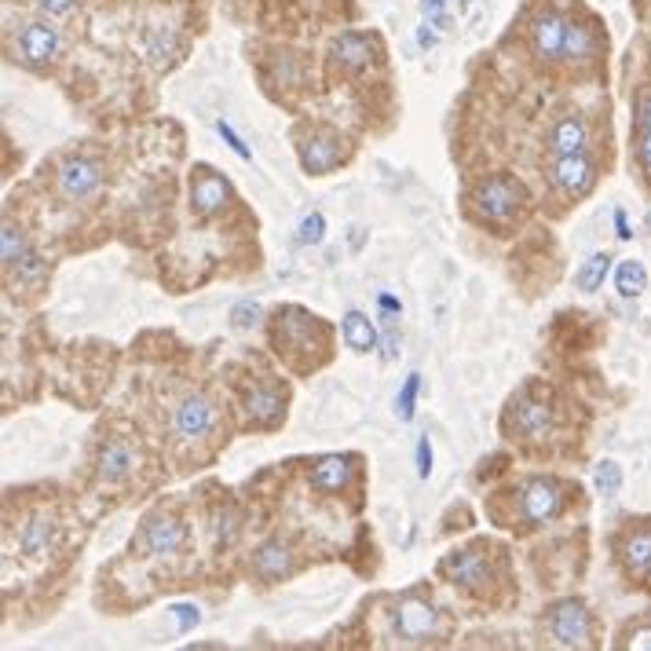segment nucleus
Segmentation results:
<instances>
[{"instance_id":"1","label":"nucleus","mask_w":651,"mask_h":651,"mask_svg":"<svg viewBox=\"0 0 651 651\" xmlns=\"http://www.w3.org/2000/svg\"><path fill=\"white\" fill-rule=\"evenodd\" d=\"M549 637L560 648H593V619L582 600H560L549 611Z\"/></svg>"},{"instance_id":"2","label":"nucleus","mask_w":651,"mask_h":651,"mask_svg":"<svg viewBox=\"0 0 651 651\" xmlns=\"http://www.w3.org/2000/svg\"><path fill=\"white\" fill-rule=\"evenodd\" d=\"M520 187L513 180H505V176H494V180L480 183V191H476V209H480L483 220H491V224H502L509 216L520 209Z\"/></svg>"},{"instance_id":"3","label":"nucleus","mask_w":651,"mask_h":651,"mask_svg":"<svg viewBox=\"0 0 651 651\" xmlns=\"http://www.w3.org/2000/svg\"><path fill=\"white\" fill-rule=\"evenodd\" d=\"M183 527L176 520H172L169 513H154L143 520V527H139V549L150 556H172L183 549Z\"/></svg>"},{"instance_id":"4","label":"nucleus","mask_w":651,"mask_h":651,"mask_svg":"<svg viewBox=\"0 0 651 651\" xmlns=\"http://www.w3.org/2000/svg\"><path fill=\"white\" fill-rule=\"evenodd\" d=\"M597 183V165L586 154H560L553 161V187L556 191L571 194V198H582L589 194V187Z\"/></svg>"},{"instance_id":"5","label":"nucleus","mask_w":651,"mask_h":651,"mask_svg":"<svg viewBox=\"0 0 651 651\" xmlns=\"http://www.w3.org/2000/svg\"><path fill=\"white\" fill-rule=\"evenodd\" d=\"M99 183H103V169L92 158H66L59 165V194L70 202L92 198L99 191Z\"/></svg>"},{"instance_id":"6","label":"nucleus","mask_w":651,"mask_h":651,"mask_svg":"<svg viewBox=\"0 0 651 651\" xmlns=\"http://www.w3.org/2000/svg\"><path fill=\"white\" fill-rule=\"evenodd\" d=\"M564 509V487L553 480H534L523 487L520 494V513L527 523H545L553 520Z\"/></svg>"},{"instance_id":"7","label":"nucleus","mask_w":651,"mask_h":651,"mask_svg":"<svg viewBox=\"0 0 651 651\" xmlns=\"http://www.w3.org/2000/svg\"><path fill=\"white\" fill-rule=\"evenodd\" d=\"M216 428V406L202 395H191V399H183L176 406V414H172V432L180 439H202L209 436Z\"/></svg>"},{"instance_id":"8","label":"nucleus","mask_w":651,"mask_h":651,"mask_svg":"<svg viewBox=\"0 0 651 651\" xmlns=\"http://www.w3.org/2000/svg\"><path fill=\"white\" fill-rule=\"evenodd\" d=\"M395 630L403 633L406 641H421V637H432L439 626V615L436 608L428 604V600H417V597H403L395 604Z\"/></svg>"},{"instance_id":"9","label":"nucleus","mask_w":651,"mask_h":651,"mask_svg":"<svg viewBox=\"0 0 651 651\" xmlns=\"http://www.w3.org/2000/svg\"><path fill=\"white\" fill-rule=\"evenodd\" d=\"M59 48H63V41H59V33H55L52 26H44V22L22 26V33H19L22 63H30V66L52 63L55 55H59Z\"/></svg>"},{"instance_id":"10","label":"nucleus","mask_w":651,"mask_h":651,"mask_svg":"<svg viewBox=\"0 0 651 651\" xmlns=\"http://www.w3.org/2000/svg\"><path fill=\"white\" fill-rule=\"evenodd\" d=\"M341 161V139L333 132H311L304 143H300V165L311 176H326Z\"/></svg>"},{"instance_id":"11","label":"nucleus","mask_w":651,"mask_h":651,"mask_svg":"<svg viewBox=\"0 0 651 651\" xmlns=\"http://www.w3.org/2000/svg\"><path fill=\"white\" fill-rule=\"evenodd\" d=\"M227 198H231V187H227L224 176H216V172L209 169H198L191 180V205L198 216H213L220 213L227 205Z\"/></svg>"},{"instance_id":"12","label":"nucleus","mask_w":651,"mask_h":651,"mask_svg":"<svg viewBox=\"0 0 651 651\" xmlns=\"http://www.w3.org/2000/svg\"><path fill=\"white\" fill-rule=\"evenodd\" d=\"M564 33H567V19L560 11L545 8L531 26V44L534 52L542 59H560L564 55Z\"/></svg>"},{"instance_id":"13","label":"nucleus","mask_w":651,"mask_h":651,"mask_svg":"<svg viewBox=\"0 0 651 651\" xmlns=\"http://www.w3.org/2000/svg\"><path fill=\"white\" fill-rule=\"evenodd\" d=\"M509 425L520 432L523 439H542L553 428V406H545L542 399H520L509 414Z\"/></svg>"},{"instance_id":"14","label":"nucleus","mask_w":651,"mask_h":651,"mask_svg":"<svg viewBox=\"0 0 651 651\" xmlns=\"http://www.w3.org/2000/svg\"><path fill=\"white\" fill-rule=\"evenodd\" d=\"M439 571H443L450 582H458V586H465V589L483 586V582H487V575H491L480 549H465V553L447 556V560L439 564Z\"/></svg>"},{"instance_id":"15","label":"nucleus","mask_w":651,"mask_h":651,"mask_svg":"<svg viewBox=\"0 0 651 651\" xmlns=\"http://www.w3.org/2000/svg\"><path fill=\"white\" fill-rule=\"evenodd\" d=\"M136 465H139V450L132 443H125V439H110L107 447H103V454H99V476L107 483L129 480L132 472H136Z\"/></svg>"},{"instance_id":"16","label":"nucleus","mask_w":651,"mask_h":651,"mask_svg":"<svg viewBox=\"0 0 651 651\" xmlns=\"http://www.w3.org/2000/svg\"><path fill=\"white\" fill-rule=\"evenodd\" d=\"M589 143V132H586V121L575 118V114H567V118H560L553 125V132H549V147H553V154L560 158V154H582Z\"/></svg>"},{"instance_id":"17","label":"nucleus","mask_w":651,"mask_h":651,"mask_svg":"<svg viewBox=\"0 0 651 651\" xmlns=\"http://www.w3.org/2000/svg\"><path fill=\"white\" fill-rule=\"evenodd\" d=\"M333 59L344 66V70H366L370 59H374V41L363 37V33H341L333 41Z\"/></svg>"},{"instance_id":"18","label":"nucleus","mask_w":651,"mask_h":651,"mask_svg":"<svg viewBox=\"0 0 651 651\" xmlns=\"http://www.w3.org/2000/svg\"><path fill=\"white\" fill-rule=\"evenodd\" d=\"M253 571L267 582H278V578H286L293 571V556L282 542H267L253 553Z\"/></svg>"},{"instance_id":"19","label":"nucleus","mask_w":651,"mask_h":651,"mask_svg":"<svg viewBox=\"0 0 651 651\" xmlns=\"http://www.w3.org/2000/svg\"><path fill=\"white\" fill-rule=\"evenodd\" d=\"M352 480V458H322L315 461V469H311V487L315 491H344Z\"/></svg>"},{"instance_id":"20","label":"nucleus","mask_w":651,"mask_h":651,"mask_svg":"<svg viewBox=\"0 0 651 651\" xmlns=\"http://www.w3.org/2000/svg\"><path fill=\"white\" fill-rule=\"evenodd\" d=\"M246 417L249 425L257 428H271L282 417V399H278L275 388H253L246 395Z\"/></svg>"},{"instance_id":"21","label":"nucleus","mask_w":651,"mask_h":651,"mask_svg":"<svg viewBox=\"0 0 651 651\" xmlns=\"http://www.w3.org/2000/svg\"><path fill=\"white\" fill-rule=\"evenodd\" d=\"M344 341H348L352 352H374L381 333H377V326L366 319L363 311H348L344 315Z\"/></svg>"},{"instance_id":"22","label":"nucleus","mask_w":651,"mask_h":651,"mask_svg":"<svg viewBox=\"0 0 651 651\" xmlns=\"http://www.w3.org/2000/svg\"><path fill=\"white\" fill-rule=\"evenodd\" d=\"M622 560L630 567L633 575L651 582V531H637L622 542Z\"/></svg>"},{"instance_id":"23","label":"nucleus","mask_w":651,"mask_h":651,"mask_svg":"<svg viewBox=\"0 0 651 651\" xmlns=\"http://www.w3.org/2000/svg\"><path fill=\"white\" fill-rule=\"evenodd\" d=\"M52 542H55V523L48 520V516H33V520L22 527V549L30 556L52 553Z\"/></svg>"},{"instance_id":"24","label":"nucleus","mask_w":651,"mask_h":651,"mask_svg":"<svg viewBox=\"0 0 651 651\" xmlns=\"http://www.w3.org/2000/svg\"><path fill=\"white\" fill-rule=\"evenodd\" d=\"M593 52H597V37H593V30L582 26V22H567L564 55H560V59H575V63H582V59H593Z\"/></svg>"},{"instance_id":"25","label":"nucleus","mask_w":651,"mask_h":651,"mask_svg":"<svg viewBox=\"0 0 651 651\" xmlns=\"http://www.w3.org/2000/svg\"><path fill=\"white\" fill-rule=\"evenodd\" d=\"M644 286H648V271H644L637 260H622V264L615 267V289H619V297L637 300L644 293Z\"/></svg>"},{"instance_id":"26","label":"nucleus","mask_w":651,"mask_h":651,"mask_svg":"<svg viewBox=\"0 0 651 651\" xmlns=\"http://www.w3.org/2000/svg\"><path fill=\"white\" fill-rule=\"evenodd\" d=\"M608 271H611V257H608V253H593V257L582 264V271H578V278H575L578 289H582V293H597L600 282L608 278Z\"/></svg>"},{"instance_id":"27","label":"nucleus","mask_w":651,"mask_h":651,"mask_svg":"<svg viewBox=\"0 0 651 651\" xmlns=\"http://www.w3.org/2000/svg\"><path fill=\"white\" fill-rule=\"evenodd\" d=\"M0 257H4L8 271L26 257V238H22V231L15 224H4V231H0Z\"/></svg>"},{"instance_id":"28","label":"nucleus","mask_w":651,"mask_h":651,"mask_svg":"<svg viewBox=\"0 0 651 651\" xmlns=\"http://www.w3.org/2000/svg\"><path fill=\"white\" fill-rule=\"evenodd\" d=\"M417 392H421V374H410L406 377V385L399 388V395H395V417H399V421H410V417H414Z\"/></svg>"},{"instance_id":"29","label":"nucleus","mask_w":651,"mask_h":651,"mask_svg":"<svg viewBox=\"0 0 651 651\" xmlns=\"http://www.w3.org/2000/svg\"><path fill=\"white\" fill-rule=\"evenodd\" d=\"M593 483H597V491L604 494V498H615L619 494V487H622V469H619V461H600L597 465V476H593Z\"/></svg>"},{"instance_id":"30","label":"nucleus","mask_w":651,"mask_h":651,"mask_svg":"<svg viewBox=\"0 0 651 651\" xmlns=\"http://www.w3.org/2000/svg\"><path fill=\"white\" fill-rule=\"evenodd\" d=\"M297 238H300V246H319L322 238H326V216H322V213L300 216Z\"/></svg>"},{"instance_id":"31","label":"nucleus","mask_w":651,"mask_h":651,"mask_svg":"<svg viewBox=\"0 0 651 651\" xmlns=\"http://www.w3.org/2000/svg\"><path fill=\"white\" fill-rule=\"evenodd\" d=\"M11 271H15V278H19V282H33V278L44 275V260L37 257V253H30V249H26V257L11 267Z\"/></svg>"},{"instance_id":"32","label":"nucleus","mask_w":651,"mask_h":651,"mask_svg":"<svg viewBox=\"0 0 651 651\" xmlns=\"http://www.w3.org/2000/svg\"><path fill=\"white\" fill-rule=\"evenodd\" d=\"M176 52V33L165 30V33H154V41H150V63H161V59H169Z\"/></svg>"},{"instance_id":"33","label":"nucleus","mask_w":651,"mask_h":651,"mask_svg":"<svg viewBox=\"0 0 651 651\" xmlns=\"http://www.w3.org/2000/svg\"><path fill=\"white\" fill-rule=\"evenodd\" d=\"M216 132H220V139H224L227 147L235 150L238 158H242V161H253V150H249V143H242V136H238V132L231 129L227 121H216Z\"/></svg>"},{"instance_id":"34","label":"nucleus","mask_w":651,"mask_h":651,"mask_svg":"<svg viewBox=\"0 0 651 651\" xmlns=\"http://www.w3.org/2000/svg\"><path fill=\"white\" fill-rule=\"evenodd\" d=\"M231 322H235V330H253V326L260 322V304H257V300L238 304V308L231 311Z\"/></svg>"},{"instance_id":"35","label":"nucleus","mask_w":651,"mask_h":651,"mask_svg":"<svg viewBox=\"0 0 651 651\" xmlns=\"http://www.w3.org/2000/svg\"><path fill=\"white\" fill-rule=\"evenodd\" d=\"M417 476H421V480L432 476V439L428 436L417 439Z\"/></svg>"},{"instance_id":"36","label":"nucleus","mask_w":651,"mask_h":651,"mask_svg":"<svg viewBox=\"0 0 651 651\" xmlns=\"http://www.w3.org/2000/svg\"><path fill=\"white\" fill-rule=\"evenodd\" d=\"M172 615H176V622H180V633H187L191 626H198V622H202V615H198V608H194V604H176V608H172Z\"/></svg>"},{"instance_id":"37","label":"nucleus","mask_w":651,"mask_h":651,"mask_svg":"<svg viewBox=\"0 0 651 651\" xmlns=\"http://www.w3.org/2000/svg\"><path fill=\"white\" fill-rule=\"evenodd\" d=\"M74 4L77 0H37V8H41L44 15H70Z\"/></svg>"},{"instance_id":"38","label":"nucleus","mask_w":651,"mask_h":651,"mask_svg":"<svg viewBox=\"0 0 651 651\" xmlns=\"http://www.w3.org/2000/svg\"><path fill=\"white\" fill-rule=\"evenodd\" d=\"M436 41H439V30L425 19L421 26H417V44H421V48L428 52V48H436Z\"/></svg>"},{"instance_id":"39","label":"nucleus","mask_w":651,"mask_h":651,"mask_svg":"<svg viewBox=\"0 0 651 651\" xmlns=\"http://www.w3.org/2000/svg\"><path fill=\"white\" fill-rule=\"evenodd\" d=\"M235 513H224V516H216V538L220 542H231V534H235Z\"/></svg>"},{"instance_id":"40","label":"nucleus","mask_w":651,"mask_h":651,"mask_svg":"<svg viewBox=\"0 0 651 651\" xmlns=\"http://www.w3.org/2000/svg\"><path fill=\"white\" fill-rule=\"evenodd\" d=\"M637 161H641V169L651 176V132H641V139H637Z\"/></svg>"},{"instance_id":"41","label":"nucleus","mask_w":651,"mask_h":651,"mask_svg":"<svg viewBox=\"0 0 651 651\" xmlns=\"http://www.w3.org/2000/svg\"><path fill=\"white\" fill-rule=\"evenodd\" d=\"M637 125H641V132H651V96L637 99Z\"/></svg>"},{"instance_id":"42","label":"nucleus","mask_w":651,"mask_h":651,"mask_svg":"<svg viewBox=\"0 0 651 651\" xmlns=\"http://www.w3.org/2000/svg\"><path fill=\"white\" fill-rule=\"evenodd\" d=\"M615 235H619V242H630L633 238V227H630V220H626V209H615Z\"/></svg>"},{"instance_id":"43","label":"nucleus","mask_w":651,"mask_h":651,"mask_svg":"<svg viewBox=\"0 0 651 651\" xmlns=\"http://www.w3.org/2000/svg\"><path fill=\"white\" fill-rule=\"evenodd\" d=\"M443 11H447V0H421V15H425V19H436Z\"/></svg>"},{"instance_id":"44","label":"nucleus","mask_w":651,"mask_h":651,"mask_svg":"<svg viewBox=\"0 0 651 651\" xmlns=\"http://www.w3.org/2000/svg\"><path fill=\"white\" fill-rule=\"evenodd\" d=\"M377 304H381V311H392V315H399V311H403L399 297H392V293H381V297H377Z\"/></svg>"},{"instance_id":"45","label":"nucleus","mask_w":651,"mask_h":651,"mask_svg":"<svg viewBox=\"0 0 651 651\" xmlns=\"http://www.w3.org/2000/svg\"><path fill=\"white\" fill-rule=\"evenodd\" d=\"M630 648H651V630H637V633H630Z\"/></svg>"},{"instance_id":"46","label":"nucleus","mask_w":651,"mask_h":651,"mask_svg":"<svg viewBox=\"0 0 651 651\" xmlns=\"http://www.w3.org/2000/svg\"><path fill=\"white\" fill-rule=\"evenodd\" d=\"M461 4H472V0H461Z\"/></svg>"}]
</instances>
